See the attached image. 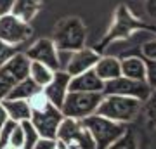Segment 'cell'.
I'll use <instances>...</instances> for the list:
<instances>
[{
	"label": "cell",
	"instance_id": "obj_10",
	"mask_svg": "<svg viewBox=\"0 0 156 149\" xmlns=\"http://www.w3.org/2000/svg\"><path fill=\"white\" fill-rule=\"evenodd\" d=\"M62 118H64V116H62L61 109L56 108V106H52L49 102L44 109L33 111V113H31V118H30V122H31V125L35 127V130L38 132L40 137L56 139L57 128H59V125H61Z\"/></svg>",
	"mask_w": 156,
	"mask_h": 149
},
{
	"label": "cell",
	"instance_id": "obj_4",
	"mask_svg": "<svg viewBox=\"0 0 156 149\" xmlns=\"http://www.w3.org/2000/svg\"><path fill=\"white\" fill-rule=\"evenodd\" d=\"M102 97H104L102 92H73L69 90L61 106V113L64 118L83 120L87 116L97 113V108Z\"/></svg>",
	"mask_w": 156,
	"mask_h": 149
},
{
	"label": "cell",
	"instance_id": "obj_12",
	"mask_svg": "<svg viewBox=\"0 0 156 149\" xmlns=\"http://www.w3.org/2000/svg\"><path fill=\"white\" fill-rule=\"evenodd\" d=\"M24 55L28 57L30 61H37V62L45 64V66H49L52 71L59 69L57 49L54 45V42H52V38H40L37 42H33L28 49L24 50Z\"/></svg>",
	"mask_w": 156,
	"mask_h": 149
},
{
	"label": "cell",
	"instance_id": "obj_11",
	"mask_svg": "<svg viewBox=\"0 0 156 149\" xmlns=\"http://www.w3.org/2000/svg\"><path fill=\"white\" fill-rule=\"evenodd\" d=\"M140 28H147L144 23H140L139 19L135 16H132V12L128 11L125 5H120L116 9V14H115V23H113L111 30L108 31L106 38L102 40V44H101V50L104 45H108L109 42L113 40H118V38H123V37H127L130 35L132 31L135 30H140ZM101 54V52H99Z\"/></svg>",
	"mask_w": 156,
	"mask_h": 149
},
{
	"label": "cell",
	"instance_id": "obj_5",
	"mask_svg": "<svg viewBox=\"0 0 156 149\" xmlns=\"http://www.w3.org/2000/svg\"><path fill=\"white\" fill-rule=\"evenodd\" d=\"M56 49L64 50H78L85 47L87 42V28L80 17H66L56 26L54 38H52Z\"/></svg>",
	"mask_w": 156,
	"mask_h": 149
},
{
	"label": "cell",
	"instance_id": "obj_16",
	"mask_svg": "<svg viewBox=\"0 0 156 149\" xmlns=\"http://www.w3.org/2000/svg\"><path fill=\"white\" fill-rule=\"evenodd\" d=\"M94 73L102 80V82H109L115 78L122 76V68H120V59L113 57V55L101 54L99 61L95 62Z\"/></svg>",
	"mask_w": 156,
	"mask_h": 149
},
{
	"label": "cell",
	"instance_id": "obj_14",
	"mask_svg": "<svg viewBox=\"0 0 156 149\" xmlns=\"http://www.w3.org/2000/svg\"><path fill=\"white\" fill-rule=\"evenodd\" d=\"M69 80H71V76H69L66 71L57 69V71L54 73L52 80H50V83L42 88V92L45 94L47 101H49L52 106L59 108V109H61L62 102H64V97H66L68 92H69Z\"/></svg>",
	"mask_w": 156,
	"mask_h": 149
},
{
	"label": "cell",
	"instance_id": "obj_35",
	"mask_svg": "<svg viewBox=\"0 0 156 149\" xmlns=\"http://www.w3.org/2000/svg\"><path fill=\"white\" fill-rule=\"evenodd\" d=\"M9 122V116H7V111L5 108L2 106V102H0V130H2V127L5 125V123Z\"/></svg>",
	"mask_w": 156,
	"mask_h": 149
},
{
	"label": "cell",
	"instance_id": "obj_37",
	"mask_svg": "<svg viewBox=\"0 0 156 149\" xmlns=\"http://www.w3.org/2000/svg\"><path fill=\"white\" fill-rule=\"evenodd\" d=\"M2 149H17V147H14V146H11V144H7L5 147H2Z\"/></svg>",
	"mask_w": 156,
	"mask_h": 149
},
{
	"label": "cell",
	"instance_id": "obj_21",
	"mask_svg": "<svg viewBox=\"0 0 156 149\" xmlns=\"http://www.w3.org/2000/svg\"><path fill=\"white\" fill-rule=\"evenodd\" d=\"M42 88L37 85V83L31 80L30 76L23 78L21 82H17L14 87H12V90L7 94L5 99H21V101H28L31 95H35L37 92H40Z\"/></svg>",
	"mask_w": 156,
	"mask_h": 149
},
{
	"label": "cell",
	"instance_id": "obj_22",
	"mask_svg": "<svg viewBox=\"0 0 156 149\" xmlns=\"http://www.w3.org/2000/svg\"><path fill=\"white\" fill-rule=\"evenodd\" d=\"M54 73L49 66H45L42 62H37V61H30V71H28V76L33 80L40 88H44L45 85H49Z\"/></svg>",
	"mask_w": 156,
	"mask_h": 149
},
{
	"label": "cell",
	"instance_id": "obj_30",
	"mask_svg": "<svg viewBox=\"0 0 156 149\" xmlns=\"http://www.w3.org/2000/svg\"><path fill=\"white\" fill-rule=\"evenodd\" d=\"M140 57L144 59H149V61H156V38L149 40L142 45L140 49Z\"/></svg>",
	"mask_w": 156,
	"mask_h": 149
},
{
	"label": "cell",
	"instance_id": "obj_24",
	"mask_svg": "<svg viewBox=\"0 0 156 149\" xmlns=\"http://www.w3.org/2000/svg\"><path fill=\"white\" fill-rule=\"evenodd\" d=\"M108 149H139L137 146V137H135V132H134V127L128 125L127 132L123 133L120 139H116L115 142L109 146Z\"/></svg>",
	"mask_w": 156,
	"mask_h": 149
},
{
	"label": "cell",
	"instance_id": "obj_3",
	"mask_svg": "<svg viewBox=\"0 0 156 149\" xmlns=\"http://www.w3.org/2000/svg\"><path fill=\"white\" fill-rule=\"evenodd\" d=\"M156 38V30L153 28H140L135 30L130 35L123 37V38L113 40L108 45L102 47L101 54L106 55H113L116 59H125V57H132V55H140V49L146 42Z\"/></svg>",
	"mask_w": 156,
	"mask_h": 149
},
{
	"label": "cell",
	"instance_id": "obj_32",
	"mask_svg": "<svg viewBox=\"0 0 156 149\" xmlns=\"http://www.w3.org/2000/svg\"><path fill=\"white\" fill-rule=\"evenodd\" d=\"M31 149H57V139H44L40 137Z\"/></svg>",
	"mask_w": 156,
	"mask_h": 149
},
{
	"label": "cell",
	"instance_id": "obj_34",
	"mask_svg": "<svg viewBox=\"0 0 156 149\" xmlns=\"http://www.w3.org/2000/svg\"><path fill=\"white\" fill-rule=\"evenodd\" d=\"M14 0H0V16H7L12 12Z\"/></svg>",
	"mask_w": 156,
	"mask_h": 149
},
{
	"label": "cell",
	"instance_id": "obj_26",
	"mask_svg": "<svg viewBox=\"0 0 156 149\" xmlns=\"http://www.w3.org/2000/svg\"><path fill=\"white\" fill-rule=\"evenodd\" d=\"M19 52V47H14V45H9L5 42L0 40V66H4L9 59H11L14 54Z\"/></svg>",
	"mask_w": 156,
	"mask_h": 149
},
{
	"label": "cell",
	"instance_id": "obj_2",
	"mask_svg": "<svg viewBox=\"0 0 156 149\" xmlns=\"http://www.w3.org/2000/svg\"><path fill=\"white\" fill-rule=\"evenodd\" d=\"M80 122L92 135L95 142V149H108L116 139L122 137L128 128V125H125V123L113 122V120H108V118L99 115L87 116Z\"/></svg>",
	"mask_w": 156,
	"mask_h": 149
},
{
	"label": "cell",
	"instance_id": "obj_27",
	"mask_svg": "<svg viewBox=\"0 0 156 149\" xmlns=\"http://www.w3.org/2000/svg\"><path fill=\"white\" fill-rule=\"evenodd\" d=\"M9 144L17 149H23V146H24V132H23L19 123H16V127L12 128L11 137H9Z\"/></svg>",
	"mask_w": 156,
	"mask_h": 149
},
{
	"label": "cell",
	"instance_id": "obj_7",
	"mask_svg": "<svg viewBox=\"0 0 156 149\" xmlns=\"http://www.w3.org/2000/svg\"><path fill=\"white\" fill-rule=\"evenodd\" d=\"M28 71L30 59L24 55V52L14 54L4 66H0V101L5 99L17 82L28 76Z\"/></svg>",
	"mask_w": 156,
	"mask_h": 149
},
{
	"label": "cell",
	"instance_id": "obj_31",
	"mask_svg": "<svg viewBox=\"0 0 156 149\" xmlns=\"http://www.w3.org/2000/svg\"><path fill=\"white\" fill-rule=\"evenodd\" d=\"M73 50H64V49H57V64H59V69L64 71L68 66V62L71 59Z\"/></svg>",
	"mask_w": 156,
	"mask_h": 149
},
{
	"label": "cell",
	"instance_id": "obj_1",
	"mask_svg": "<svg viewBox=\"0 0 156 149\" xmlns=\"http://www.w3.org/2000/svg\"><path fill=\"white\" fill-rule=\"evenodd\" d=\"M140 108L142 102L134 97H125V95H104L101 101L97 113L95 115L104 116L108 120L118 123H125L130 125L132 122L137 120L140 115Z\"/></svg>",
	"mask_w": 156,
	"mask_h": 149
},
{
	"label": "cell",
	"instance_id": "obj_6",
	"mask_svg": "<svg viewBox=\"0 0 156 149\" xmlns=\"http://www.w3.org/2000/svg\"><path fill=\"white\" fill-rule=\"evenodd\" d=\"M57 142L64 144L66 147H78V149H95V142L89 130L82 125L80 120L73 118H62L61 125L57 128Z\"/></svg>",
	"mask_w": 156,
	"mask_h": 149
},
{
	"label": "cell",
	"instance_id": "obj_29",
	"mask_svg": "<svg viewBox=\"0 0 156 149\" xmlns=\"http://www.w3.org/2000/svg\"><path fill=\"white\" fill-rule=\"evenodd\" d=\"M146 61V83L151 87V90L156 88V61H149V59H144Z\"/></svg>",
	"mask_w": 156,
	"mask_h": 149
},
{
	"label": "cell",
	"instance_id": "obj_17",
	"mask_svg": "<svg viewBox=\"0 0 156 149\" xmlns=\"http://www.w3.org/2000/svg\"><path fill=\"white\" fill-rule=\"evenodd\" d=\"M130 125L134 127L139 149H156V127L147 125L140 116H137V120Z\"/></svg>",
	"mask_w": 156,
	"mask_h": 149
},
{
	"label": "cell",
	"instance_id": "obj_15",
	"mask_svg": "<svg viewBox=\"0 0 156 149\" xmlns=\"http://www.w3.org/2000/svg\"><path fill=\"white\" fill-rule=\"evenodd\" d=\"M102 88H104V82L95 75L94 69L80 73L69 80V90L73 92H102Z\"/></svg>",
	"mask_w": 156,
	"mask_h": 149
},
{
	"label": "cell",
	"instance_id": "obj_20",
	"mask_svg": "<svg viewBox=\"0 0 156 149\" xmlns=\"http://www.w3.org/2000/svg\"><path fill=\"white\" fill-rule=\"evenodd\" d=\"M40 7H42V0H14V7H12L11 14L19 17L24 23H30L38 14Z\"/></svg>",
	"mask_w": 156,
	"mask_h": 149
},
{
	"label": "cell",
	"instance_id": "obj_28",
	"mask_svg": "<svg viewBox=\"0 0 156 149\" xmlns=\"http://www.w3.org/2000/svg\"><path fill=\"white\" fill-rule=\"evenodd\" d=\"M28 104L30 108H31V113L33 111H40V109H44L45 106L49 104V101H47V97H45V94L40 90V92H37L35 95H31L28 99Z\"/></svg>",
	"mask_w": 156,
	"mask_h": 149
},
{
	"label": "cell",
	"instance_id": "obj_18",
	"mask_svg": "<svg viewBox=\"0 0 156 149\" xmlns=\"http://www.w3.org/2000/svg\"><path fill=\"white\" fill-rule=\"evenodd\" d=\"M122 68V76L132 78V80H139L146 82V61L140 55H132V57H125L120 61Z\"/></svg>",
	"mask_w": 156,
	"mask_h": 149
},
{
	"label": "cell",
	"instance_id": "obj_13",
	"mask_svg": "<svg viewBox=\"0 0 156 149\" xmlns=\"http://www.w3.org/2000/svg\"><path fill=\"white\" fill-rule=\"evenodd\" d=\"M99 57H101V54L95 49H92V47H82V49H78V50H73L71 59H69L64 71L69 76H76L80 73L94 69L95 62L99 61Z\"/></svg>",
	"mask_w": 156,
	"mask_h": 149
},
{
	"label": "cell",
	"instance_id": "obj_38",
	"mask_svg": "<svg viewBox=\"0 0 156 149\" xmlns=\"http://www.w3.org/2000/svg\"><path fill=\"white\" fill-rule=\"evenodd\" d=\"M68 149H78V147H68Z\"/></svg>",
	"mask_w": 156,
	"mask_h": 149
},
{
	"label": "cell",
	"instance_id": "obj_33",
	"mask_svg": "<svg viewBox=\"0 0 156 149\" xmlns=\"http://www.w3.org/2000/svg\"><path fill=\"white\" fill-rule=\"evenodd\" d=\"M144 9H146L147 17L153 21V24H154V28H156V0H146Z\"/></svg>",
	"mask_w": 156,
	"mask_h": 149
},
{
	"label": "cell",
	"instance_id": "obj_8",
	"mask_svg": "<svg viewBox=\"0 0 156 149\" xmlns=\"http://www.w3.org/2000/svg\"><path fill=\"white\" fill-rule=\"evenodd\" d=\"M151 94V87L146 82L132 80L127 76H118L115 80L104 82L102 95H125V97H134L144 102Z\"/></svg>",
	"mask_w": 156,
	"mask_h": 149
},
{
	"label": "cell",
	"instance_id": "obj_25",
	"mask_svg": "<svg viewBox=\"0 0 156 149\" xmlns=\"http://www.w3.org/2000/svg\"><path fill=\"white\" fill-rule=\"evenodd\" d=\"M23 128V132H24V146H23V149H31L37 144V140L40 139L38 132L35 130V127L31 125V122L30 120H24V122L19 123Z\"/></svg>",
	"mask_w": 156,
	"mask_h": 149
},
{
	"label": "cell",
	"instance_id": "obj_19",
	"mask_svg": "<svg viewBox=\"0 0 156 149\" xmlns=\"http://www.w3.org/2000/svg\"><path fill=\"white\" fill-rule=\"evenodd\" d=\"M2 106L5 108L7 116L9 120L16 123H21L24 120H30L31 118V108H30L28 101H21V99H4L0 101Z\"/></svg>",
	"mask_w": 156,
	"mask_h": 149
},
{
	"label": "cell",
	"instance_id": "obj_9",
	"mask_svg": "<svg viewBox=\"0 0 156 149\" xmlns=\"http://www.w3.org/2000/svg\"><path fill=\"white\" fill-rule=\"evenodd\" d=\"M31 35H33V30L30 23L21 21L19 17L12 16V14L0 16V40L2 42L19 47V45L26 44Z\"/></svg>",
	"mask_w": 156,
	"mask_h": 149
},
{
	"label": "cell",
	"instance_id": "obj_23",
	"mask_svg": "<svg viewBox=\"0 0 156 149\" xmlns=\"http://www.w3.org/2000/svg\"><path fill=\"white\" fill-rule=\"evenodd\" d=\"M139 116L147 123V125L156 127V88L151 90L149 97L142 102V108H140V115Z\"/></svg>",
	"mask_w": 156,
	"mask_h": 149
},
{
	"label": "cell",
	"instance_id": "obj_36",
	"mask_svg": "<svg viewBox=\"0 0 156 149\" xmlns=\"http://www.w3.org/2000/svg\"><path fill=\"white\" fill-rule=\"evenodd\" d=\"M57 149H68L64 144H61V142H57Z\"/></svg>",
	"mask_w": 156,
	"mask_h": 149
}]
</instances>
